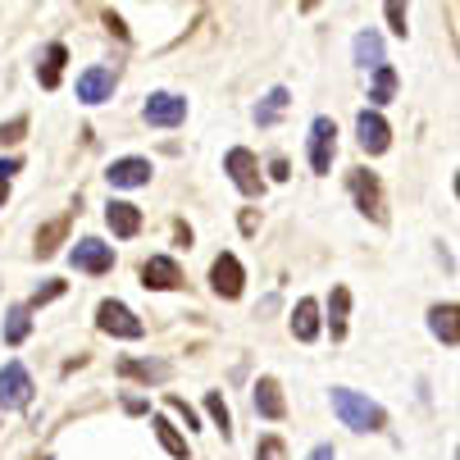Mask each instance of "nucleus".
I'll use <instances>...</instances> for the list:
<instances>
[{"label":"nucleus","instance_id":"obj_1","mask_svg":"<svg viewBox=\"0 0 460 460\" xmlns=\"http://www.w3.org/2000/svg\"><path fill=\"white\" fill-rule=\"evenodd\" d=\"M333 411H338V420H342L347 429H356V433H378V429L387 424L383 406L369 402V397H360V392H351V387H333Z\"/></svg>","mask_w":460,"mask_h":460},{"label":"nucleus","instance_id":"obj_2","mask_svg":"<svg viewBox=\"0 0 460 460\" xmlns=\"http://www.w3.org/2000/svg\"><path fill=\"white\" fill-rule=\"evenodd\" d=\"M347 187H351V196H356V206H360L374 224H387L383 187H378V173H374V169H351V173H347Z\"/></svg>","mask_w":460,"mask_h":460},{"label":"nucleus","instance_id":"obj_3","mask_svg":"<svg viewBox=\"0 0 460 460\" xmlns=\"http://www.w3.org/2000/svg\"><path fill=\"white\" fill-rule=\"evenodd\" d=\"M96 323L105 328V333H114V338H128V342H137L142 333H146V323L128 310L123 301H101L96 305Z\"/></svg>","mask_w":460,"mask_h":460},{"label":"nucleus","instance_id":"obj_4","mask_svg":"<svg viewBox=\"0 0 460 460\" xmlns=\"http://www.w3.org/2000/svg\"><path fill=\"white\" fill-rule=\"evenodd\" d=\"M333 151H338V128H333V119H328V114H319L310 123V169L314 173H328Z\"/></svg>","mask_w":460,"mask_h":460},{"label":"nucleus","instance_id":"obj_5","mask_svg":"<svg viewBox=\"0 0 460 460\" xmlns=\"http://www.w3.org/2000/svg\"><path fill=\"white\" fill-rule=\"evenodd\" d=\"M356 142H360V151H369V155H383V151L392 146V128H387V119H383L378 110H360V114H356Z\"/></svg>","mask_w":460,"mask_h":460},{"label":"nucleus","instance_id":"obj_6","mask_svg":"<svg viewBox=\"0 0 460 460\" xmlns=\"http://www.w3.org/2000/svg\"><path fill=\"white\" fill-rule=\"evenodd\" d=\"M69 260H74V270H83V274H110L114 270V251L105 242H96V237H83L69 251Z\"/></svg>","mask_w":460,"mask_h":460},{"label":"nucleus","instance_id":"obj_7","mask_svg":"<svg viewBox=\"0 0 460 460\" xmlns=\"http://www.w3.org/2000/svg\"><path fill=\"white\" fill-rule=\"evenodd\" d=\"M32 402V378L19 360H10L0 369V406H28Z\"/></svg>","mask_w":460,"mask_h":460},{"label":"nucleus","instance_id":"obj_8","mask_svg":"<svg viewBox=\"0 0 460 460\" xmlns=\"http://www.w3.org/2000/svg\"><path fill=\"white\" fill-rule=\"evenodd\" d=\"M142 114H146L151 128H178V123L187 119V101H182V96H169V92H155Z\"/></svg>","mask_w":460,"mask_h":460},{"label":"nucleus","instance_id":"obj_9","mask_svg":"<svg viewBox=\"0 0 460 460\" xmlns=\"http://www.w3.org/2000/svg\"><path fill=\"white\" fill-rule=\"evenodd\" d=\"M224 169L233 173V182H237L246 196H260V191H265V182H260V169H255V155H251V151L233 146L228 160H224Z\"/></svg>","mask_w":460,"mask_h":460},{"label":"nucleus","instance_id":"obj_10","mask_svg":"<svg viewBox=\"0 0 460 460\" xmlns=\"http://www.w3.org/2000/svg\"><path fill=\"white\" fill-rule=\"evenodd\" d=\"M210 283H215V292L219 296H242V283H246V274H242V265H237V255L233 251H224L215 265H210Z\"/></svg>","mask_w":460,"mask_h":460},{"label":"nucleus","instance_id":"obj_11","mask_svg":"<svg viewBox=\"0 0 460 460\" xmlns=\"http://www.w3.org/2000/svg\"><path fill=\"white\" fill-rule=\"evenodd\" d=\"M142 283L155 288V292H169V288H182V270L173 265L169 255H151L142 265Z\"/></svg>","mask_w":460,"mask_h":460},{"label":"nucleus","instance_id":"obj_12","mask_svg":"<svg viewBox=\"0 0 460 460\" xmlns=\"http://www.w3.org/2000/svg\"><path fill=\"white\" fill-rule=\"evenodd\" d=\"M429 328H433V338H438V342L460 347V305H456V301L433 305V310H429Z\"/></svg>","mask_w":460,"mask_h":460},{"label":"nucleus","instance_id":"obj_13","mask_svg":"<svg viewBox=\"0 0 460 460\" xmlns=\"http://www.w3.org/2000/svg\"><path fill=\"white\" fill-rule=\"evenodd\" d=\"M251 406H255V415H265V420H283V415H288V406H283V392H279V383H274L270 374H265V378H255Z\"/></svg>","mask_w":460,"mask_h":460},{"label":"nucleus","instance_id":"obj_14","mask_svg":"<svg viewBox=\"0 0 460 460\" xmlns=\"http://www.w3.org/2000/svg\"><path fill=\"white\" fill-rule=\"evenodd\" d=\"M105 224H110L114 237H137L142 233V210L128 206V201H110L105 206Z\"/></svg>","mask_w":460,"mask_h":460},{"label":"nucleus","instance_id":"obj_15","mask_svg":"<svg viewBox=\"0 0 460 460\" xmlns=\"http://www.w3.org/2000/svg\"><path fill=\"white\" fill-rule=\"evenodd\" d=\"M105 178H110V187H142L151 178V164L142 155H128V160H114Z\"/></svg>","mask_w":460,"mask_h":460},{"label":"nucleus","instance_id":"obj_16","mask_svg":"<svg viewBox=\"0 0 460 460\" xmlns=\"http://www.w3.org/2000/svg\"><path fill=\"white\" fill-rule=\"evenodd\" d=\"M114 74L110 69H87L83 78H78V101H87V105H101V101H110V92H114Z\"/></svg>","mask_w":460,"mask_h":460},{"label":"nucleus","instance_id":"obj_17","mask_svg":"<svg viewBox=\"0 0 460 460\" xmlns=\"http://www.w3.org/2000/svg\"><path fill=\"white\" fill-rule=\"evenodd\" d=\"M292 333H296V342H314V338H319V305H314V296H301V301H296V310H292Z\"/></svg>","mask_w":460,"mask_h":460},{"label":"nucleus","instance_id":"obj_18","mask_svg":"<svg viewBox=\"0 0 460 460\" xmlns=\"http://www.w3.org/2000/svg\"><path fill=\"white\" fill-rule=\"evenodd\" d=\"M64 59H69L64 41H50V46H46V55H41V69H37V83H41L46 92H55V87H59V69H64Z\"/></svg>","mask_w":460,"mask_h":460},{"label":"nucleus","instance_id":"obj_19","mask_svg":"<svg viewBox=\"0 0 460 460\" xmlns=\"http://www.w3.org/2000/svg\"><path fill=\"white\" fill-rule=\"evenodd\" d=\"M351 50H356L360 69H383V64H387V59H383V41H378V32H369V28L356 32V46H351Z\"/></svg>","mask_w":460,"mask_h":460},{"label":"nucleus","instance_id":"obj_20","mask_svg":"<svg viewBox=\"0 0 460 460\" xmlns=\"http://www.w3.org/2000/svg\"><path fill=\"white\" fill-rule=\"evenodd\" d=\"M28 333H32V310L28 305H10V314H5V342L19 347Z\"/></svg>","mask_w":460,"mask_h":460},{"label":"nucleus","instance_id":"obj_21","mask_svg":"<svg viewBox=\"0 0 460 460\" xmlns=\"http://www.w3.org/2000/svg\"><path fill=\"white\" fill-rule=\"evenodd\" d=\"M155 438L164 442V451H169L173 460H187V456H191V447H187V438H182V433H178V429H173V424H169L164 415H155Z\"/></svg>","mask_w":460,"mask_h":460},{"label":"nucleus","instance_id":"obj_22","mask_svg":"<svg viewBox=\"0 0 460 460\" xmlns=\"http://www.w3.org/2000/svg\"><path fill=\"white\" fill-rule=\"evenodd\" d=\"M119 374L123 378H142V383H160V378H169V365H155V360H119Z\"/></svg>","mask_w":460,"mask_h":460},{"label":"nucleus","instance_id":"obj_23","mask_svg":"<svg viewBox=\"0 0 460 460\" xmlns=\"http://www.w3.org/2000/svg\"><path fill=\"white\" fill-rule=\"evenodd\" d=\"M347 305H351V292L333 288V301H328V328H333V338H347Z\"/></svg>","mask_w":460,"mask_h":460},{"label":"nucleus","instance_id":"obj_24","mask_svg":"<svg viewBox=\"0 0 460 460\" xmlns=\"http://www.w3.org/2000/svg\"><path fill=\"white\" fill-rule=\"evenodd\" d=\"M69 224H74V210H69V215H59V219L46 224V228H37V255H50V251L59 246V237L69 233Z\"/></svg>","mask_w":460,"mask_h":460},{"label":"nucleus","instance_id":"obj_25","mask_svg":"<svg viewBox=\"0 0 460 460\" xmlns=\"http://www.w3.org/2000/svg\"><path fill=\"white\" fill-rule=\"evenodd\" d=\"M283 110H288V92H283V87H274L265 101H260V110H255V128H270Z\"/></svg>","mask_w":460,"mask_h":460},{"label":"nucleus","instance_id":"obj_26","mask_svg":"<svg viewBox=\"0 0 460 460\" xmlns=\"http://www.w3.org/2000/svg\"><path fill=\"white\" fill-rule=\"evenodd\" d=\"M397 96V69H392V64H383V69H374V87H369V101H392Z\"/></svg>","mask_w":460,"mask_h":460},{"label":"nucleus","instance_id":"obj_27","mask_svg":"<svg viewBox=\"0 0 460 460\" xmlns=\"http://www.w3.org/2000/svg\"><path fill=\"white\" fill-rule=\"evenodd\" d=\"M206 411H210V420L219 424V433H224V438H233V420H228V406H224L219 392H206Z\"/></svg>","mask_w":460,"mask_h":460},{"label":"nucleus","instance_id":"obj_28","mask_svg":"<svg viewBox=\"0 0 460 460\" xmlns=\"http://www.w3.org/2000/svg\"><path fill=\"white\" fill-rule=\"evenodd\" d=\"M255 460H288V451H283V438H260V447H255Z\"/></svg>","mask_w":460,"mask_h":460},{"label":"nucleus","instance_id":"obj_29","mask_svg":"<svg viewBox=\"0 0 460 460\" xmlns=\"http://www.w3.org/2000/svg\"><path fill=\"white\" fill-rule=\"evenodd\" d=\"M28 133V119H10L5 128H0V146H10V142H19Z\"/></svg>","mask_w":460,"mask_h":460},{"label":"nucleus","instance_id":"obj_30","mask_svg":"<svg viewBox=\"0 0 460 460\" xmlns=\"http://www.w3.org/2000/svg\"><path fill=\"white\" fill-rule=\"evenodd\" d=\"M387 10V23H392V32L397 37H406V5H383Z\"/></svg>","mask_w":460,"mask_h":460},{"label":"nucleus","instance_id":"obj_31","mask_svg":"<svg viewBox=\"0 0 460 460\" xmlns=\"http://www.w3.org/2000/svg\"><path fill=\"white\" fill-rule=\"evenodd\" d=\"M59 292H64V283H55V279H50V283H46V288H41V292H37V296L28 301V310H37V305H46V301H55Z\"/></svg>","mask_w":460,"mask_h":460},{"label":"nucleus","instance_id":"obj_32","mask_svg":"<svg viewBox=\"0 0 460 460\" xmlns=\"http://www.w3.org/2000/svg\"><path fill=\"white\" fill-rule=\"evenodd\" d=\"M169 411H178V415H182V424H191V429H196V415L182 406V397H169Z\"/></svg>","mask_w":460,"mask_h":460},{"label":"nucleus","instance_id":"obj_33","mask_svg":"<svg viewBox=\"0 0 460 460\" xmlns=\"http://www.w3.org/2000/svg\"><path fill=\"white\" fill-rule=\"evenodd\" d=\"M270 173H274L279 182H283V178H292V173H288V160H283V155H274V160H270Z\"/></svg>","mask_w":460,"mask_h":460},{"label":"nucleus","instance_id":"obj_34","mask_svg":"<svg viewBox=\"0 0 460 460\" xmlns=\"http://www.w3.org/2000/svg\"><path fill=\"white\" fill-rule=\"evenodd\" d=\"M310 460H333V447H328V442H323V447H314V451H310Z\"/></svg>","mask_w":460,"mask_h":460},{"label":"nucleus","instance_id":"obj_35","mask_svg":"<svg viewBox=\"0 0 460 460\" xmlns=\"http://www.w3.org/2000/svg\"><path fill=\"white\" fill-rule=\"evenodd\" d=\"M5 196H10V178H0V206H5Z\"/></svg>","mask_w":460,"mask_h":460},{"label":"nucleus","instance_id":"obj_36","mask_svg":"<svg viewBox=\"0 0 460 460\" xmlns=\"http://www.w3.org/2000/svg\"><path fill=\"white\" fill-rule=\"evenodd\" d=\"M456 196H460V173H456Z\"/></svg>","mask_w":460,"mask_h":460},{"label":"nucleus","instance_id":"obj_37","mask_svg":"<svg viewBox=\"0 0 460 460\" xmlns=\"http://www.w3.org/2000/svg\"><path fill=\"white\" fill-rule=\"evenodd\" d=\"M456 460H460V447H456Z\"/></svg>","mask_w":460,"mask_h":460}]
</instances>
